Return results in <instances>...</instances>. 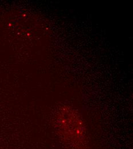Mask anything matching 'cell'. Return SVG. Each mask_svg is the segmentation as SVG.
<instances>
[{
  "mask_svg": "<svg viewBox=\"0 0 133 149\" xmlns=\"http://www.w3.org/2000/svg\"><path fill=\"white\" fill-rule=\"evenodd\" d=\"M57 127L64 141L72 148L80 149L84 145V132L82 122L75 112L63 107L58 115Z\"/></svg>",
  "mask_w": 133,
  "mask_h": 149,
  "instance_id": "1",
  "label": "cell"
}]
</instances>
